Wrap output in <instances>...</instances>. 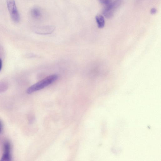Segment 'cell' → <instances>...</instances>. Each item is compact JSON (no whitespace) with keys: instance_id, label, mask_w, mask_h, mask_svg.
Wrapping results in <instances>:
<instances>
[{"instance_id":"277c9868","label":"cell","mask_w":161,"mask_h":161,"mask_svg":"<svg viewBox=\"0 0 161 161\" xmlns=\"http://www.w3.org/2000/svg\"><path fill=\"white\" fill-rule=\"evenodd\" d=\"M11 150L10 143L9 142H6L4 144V152L1 161H9L11 160Z\"/></svg>"},{"instance_id":"ba28073f","label":"cell","mask_w":161,"mask_h":161,"mask_svg":"<svg viewBox=\"0 0 161 161\" xmlns=\"http://www.w3.org/2000/svg\"><path fill=\"white\" fill-rule=\"evenodd\" d=\"M5 82H0V93L5 92L8 88L7 84Z\"/></svg>"},{"instance_id":"6da1fadb","label":"cell","mask_w":161,"mask_h":161,"mask_svg":"<svg viewBox=\"0 0 161 161\" xmlns=\"http://www.w3.org/2000/svg\"><path fill=\"white\" fill-rule=\"evenodd\" d=\"M58 78V76L56 75L48 76L31 86L27 89V92L28 94H31L37 91L42 89L55 82L57 80Z\"/></svg>"},{"instance_id":"7a4b0ae2","label":"cell","mask_w":161,"mask_h":161,"mask_svg":"<svg viewBox=\"0 0 161 161\" xmlns=\"http://www.w3.org/2000/svg\"><path fill=\"white\" fill-rule=\"evenodd\" d=\"M122 0H113L105 6L103 10V15L106 18H112L114 12L121 5Z\"/></svg>"},{"instance_id":"52a82bcc","label":"cell","mask_w":161,"mask_h":161,"mask_svg":"<svg viewBox=\"0 0 161 161\" xmlns=\"http://www.w3.org/2000/svg\"><path fill=\"white\" fill-rule=\"evenodd\" d=\"M96 21L98 27L102 28L104 27L105 25V20L103 16L101 15H98L96 18Z\"/></svg>"},{"instance_id":"3957f363","label":"cell","mask_w":161,"mask_h":161,"mask_svg":"<svg viewBox=\"0 0 161 161\" xmlns=\"http://www.w3.org/2000/svg\"><path fill=\"white\" fill-rule=\"evenodd\" d=\"M6 2L11 19L14 22L18 23L20 21V16L15 0H6Z\"/></svg>"},{"instance_id":"5b68a950","label":"cell","mask_w":161,"mask_h":161,"mask_svg":"<svg viewBox=\"0 0 161 161\" xmlns=\"http://www.w3.org/2000/svg\"><path fill=\"white\" fill-rule=\"evenodd\" d=\"M55 29V27L52 26L41 27L37 28L36 32L40 34H51Z\"/></svg>"},{"instance_id":"8992f818","label":"cell","mask_w":161,"mask_h":161,"mask_svg":"<svg viewBox=\"0 0 161 161\" xmlns=\"http://www.w3.org/2000/svg\"><path fill=\"white\" fill-rule=\"evenodd\" d=\"M31 13L33 18L35 19H39L41 17V12L38 8L34 7L32 8L31 10Z\"/></svg>"},{"instance_id":"9c48e42d","label":"cell","mask_w":161,"mask_h":161,"mask_svg":"<svg viewBox=\"0 0 161 161\" xmlns=\"http://www.w3.org/2000/svg\"><path fill=\"white\" fill-rule=\"evenodd\" d=\"M98 1L102 4L106 5L109 4L111 1V0H98Z\"/></svg>"},{"instance_id":"7c38bea8","label":"cell","mask_w":161,"mask_h":161,"mask_svg":"<svg viewBox=\"0 0 161 161\" xmlns=\"http://www.w3.org/2000/svg\"><path fill=\"white\" fill-rule=\"evenodd\" d=\"M1 130H2L1 126V123H0V133H1Z\"/></svg>"},{"instance_id":"8fae6325","label":"cell","mask_w":161,"mask_h":161,"mask_svg":"<svg viewBox=\"0 0 161 161\" xmlns=\"http://www.w3.org/2000/svg\"><path fill=\"white\" fill-rule=\"evenodd\" d=\"M2 61L1 59L0 58V72L1 71V70L2 68Z\"/></svg>"},{"instance_id":"30bf717a","label":"cell","mask_w":161,"mask_h":161,"mask_svg":"<svg viewBox=\"0 0 161 161\" xmlns=\"http://www.w3.org/2000/svg\"><path fill=\"white\" fill-rule=\"evenodd\" d=\"M157 10L155 8H153L150 11V13L152 14H155L156 13Z\"/></svg>"}]
</instances>
